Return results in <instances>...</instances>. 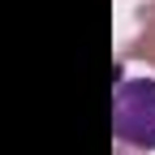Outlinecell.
I'll use <instances>...</instances> for the list:
<instances>
[{"instance_id":"1","label":"cell","mask_w":155,"mask_h":155,"mask_svg":"<svg viewBox=\"0 0 155 155\" xmlns=\"http://www.w3.org/2000/svg\"><path fill=\"white\" fill-rule=\"evenodd\" d=\"M112 134L129 147L155 151V78H125L112 95Z\"/></svg>"}]
</instances>
